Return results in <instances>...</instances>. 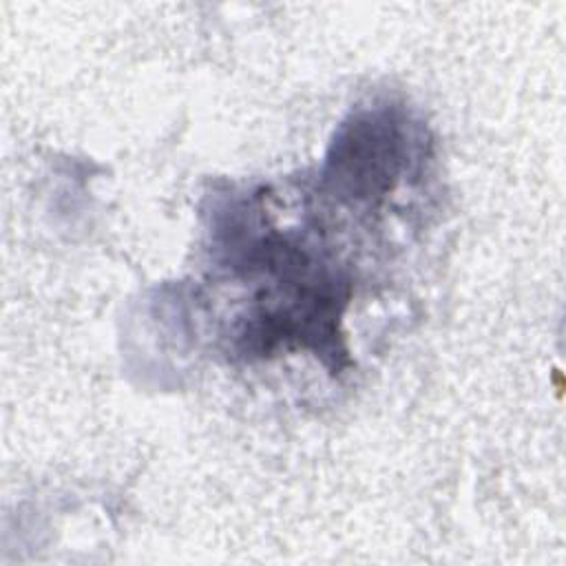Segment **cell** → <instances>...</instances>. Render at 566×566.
I'll return each mask as SVG.
<instances>
[{"label": "cell", "mask_w": 566, "mask_h": 566, "mask_svg": "<svg viewBox=\"0 0 566 566\" xmlns=\"http://www.w3.org/2000/svg\"><path fill=\"white\" fill-rule=\"evenodd\" d=\"M405 161L407 130L400 117L389 108L363 111L338 130L325 179L343 199L371 201L396 186Z\"/></svg>", "instance_id": "6da1fadb"}]
</instances>
